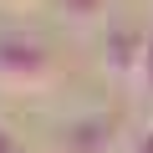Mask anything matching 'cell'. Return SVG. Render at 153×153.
<instances>
[{"mask_svg":"<svg viewBox=\"0 0 153 153\" xmlns=\"http://www.w3.org/2000/svg\"><path fill=\"white\" fill-rule=\"evenodd\" d=\"M56 82V61L41 36L26 31H0V87L10 92H41Z\"/></svg>","mask_w":153,"mask_h":153,"instance_id":"1","label":"cell"},{"mask_svg":"<svg viewBox=\"0 0 153 153\" xmlns=\"http://www.w3.org/2000/svg\"><path fill=\"white\" fill-rule=\"evenodd\" d=\"M123 148H128V138L112 112H82L56 138V153H123Z\"/></svg>","mask_w":153,"mask_h":153,"instance_id":"2","label":"cell"},{"mask_svg":"<svg viewBox=\"0 0 153 153\" xmlns=\"http://www.w3.org/2000/svg\"><path fill=\"white\" fill-rule=\"evenodd\" d=\"M143 46H148V31H138V26H117V31H107L102 61H107V71L117 76L123 87H133V82H138V66H143Z\"/></svg>","mask_w":153,"mask_h":153,"instance_id":"3","label":"cell"},{"mask_svg":"<svg viewBox=\"0 0 153 153\" xmlns=\"http://www.w3.org/2000/svg\"><path fill=\"white\" fill-rule=\"evenodd\" d=\"M133 102H138L143 123H153V31H148V46H143V66H138V82H133Z\"/></svg>","mask_w":153,"mask_h":153,"instance_id":"4","label":"cell"},{"mask_svg":"<svg viewBox=\"0 0 153 153\" xmlns=\"http://www.w3.org/2000/svg\"><path fill=\"white\" fill-rule=\"evenodd\" d=\"M61 16H66V21H76V26H87V21H97V16H102V0H61Z\"/></svg>","mask_w":153,"mask_h":153,"instance_id":"5","label":"cell"},{"mask_svg":"<svg viewBox=\"0 0 153 153\" xmlns=\"http://www.w3.org/2000/svg\"><path fill=\"white\" fill-rule=\"evenodd\" d=\"M123 153H153V123H143L138 133H128V148Z\"/></svg>","mask_w":153,"mask_h":153,"instance_id":"6","label":"cell"},{"mask_svg":"<svg viewBox=\"0 0 153 153\" xmlns=\"http://www.w3.org/2000/svg\"><path fill=\"white\" fill-rule=\"evenodd\" d=\"M0 153H26V143H21V138L5 128V123H0Z\"/></svg>","mask_w":153,"mask_h":153,"instance_id":"7","label":"cell"}]
</instances>
